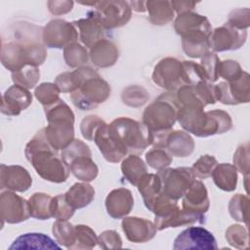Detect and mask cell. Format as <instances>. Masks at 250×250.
Instances as JSON below:
<instances>
[{
	"label": "cell",
	"instance_id": "19",
	"mask_svg": "<svg viewBox=\"0 0 250 250\" xmlns=\"http://www.w3.org/2000/svg\"><path fill=\"white\" fill-rule=\"evenodd\" d=\"M123 175L134 186H138L143 177L146 174V168L143 160L136 155L126 158L121 166Z\"/></svg>",
	"mask_w": 250,
	"mask_h": 250
},
{
	"label": "cell",
	"instance_id": "18",
	"mask_svg": "<svg viewBox=\"0 0 250 250\" xmlns=\"http://www.w3.org/2000/svg\"><path fill=\"white\" fill-rule=\"evenodd\" d=\"M213 179L220 188L227 191L233 190L236 187V170L230 164H220L213 171Z\"/></svg>",
	"mask_w": 250,
	"mask_h": 250
},
{
	"label": "cell",
	"instance_id": "25",
	"mask_svg": "<svg viewBox=\"0 0 250 250\" xmlns=\"http://www.w3.org/2000/svg\"><path fill=\"white\" fill-rule=\"evenodd\" d=\"M247 207L248 198L242 194H236L231 198L229 209L232 218L247 225Z\"/></svg>",
	"mask_w": 250,
	"mask_h": 250
},
{
	"label": "cell",
	"instance_id": "1",
	"mask_svg": "<svg viewBox=\"0 0 250 250\" xmlns=\"http://www.w3.org/2000/svg\"><path fill=\"white\" fill-rule=\"evenodd\" d=\"M56 150L48 143L43 129L28 143L25 154L38 175L48 181L62 183L68 176V167Z\"/></svg>",
	"mask_w": 250,
	"mask_h": 250
},
{
	"label": "cell",
	"instance_id": "4",
	"mask_svg": "<svg viewBox=\"0 0 250 250\" xmlns=\"http://www.w3.org/2000/svg\"><path fill=\"white\" fill-rule=\"evenodd\" d=\"M163 192L173 200L185 195L193 183V172L189 168L167 169L158 173Z\"/></svg>",
	"mask_w": 250,
	"mask_h": 250
},
{
	"label": "cell",
	"instance_id": "30",
	"mask_svg": "<svg viewBox=\"0 0 250 250\" xmlns=\"http://www.w3.org/2000/svg\"><path fill=\"white\" fill-rule=\"evenodd\" d=\"M98 244L103 249L121 248L122 240L115 230H105L98 237Z\"/></svg>",
	"mask_w": 250,
	"mask_h": 250
},
{
	"label": "cell",
	"instance_id": "17",
	"mask_svg": "<svg viewBox=\"0 0 250 250\" xmlns=\"http://www.w3.org/2000/svg\"><path fill=\"white\" fill-rule=\"evenodd\" d=\"M53 200L49 194L34 193L28 200L30 216L40 220L53 217Z\"/></svg>",
	"mask_w": 250,
	"mask_h": 250
},
{
	"label": "cell",
	"instance_id": "9",
	"mask_svg": "<svg viewBox=\"0 0 250 250\" xmlns=\"http://www.w3.org/2000/svg\"><path fill=\"white\" fill-rule=\"evenodd\" d=\"M94 140L104 158L110 162L119 161L127 153L111 137L108 132L107 125L104 123L97 129Z\"/></svg>",
	"mask_w": 250,
	"mask_h": 250
},
{
	"label": "cell",
	"instance_id": "3",
	"mask_svg": "<svg viewBox=\"0 0 250 250\" xmlns=\"http://www.w3.org/2000/svg\"><path fill=\"white\" fill-rule=\"evenodd\" d=\"M80 77L82 78L81 72ZM78 87H80V89L77 90L71 98L74 104L83 109H88L92 106H96L100 103H103L108 97L110 92L106 82L100 79L95 72L84 80L80 79Z\"/></svg>",
	"mask_w": 250,
	"mask_h": 250
},
{
	"label": "cell",
	"instance_id": "13",
	"mask_svg": "<svg viewBox=\"0 0 250 250\" xmlns=\"http://www.w3.org/2000/svg\"><path fill=\"white\" fill-rule=\"evenodd\" d=\"M134 204L131 191L125 188L112 190L106 197L105 206L107 213L115 218L120 219L130 213Z\"/></svg>",
	"mask_w": 250,
	"mask_h": 250
},
{
	"label": "cell",
	"instance_id": "11",
	"mask_svg": "<svg viewBox=\"0 0 250 250\" xmlns=\"http://www.w3.org/2000/svg\"><path fill=\"white\" fill-rule=\"evenodd\" d=\"M184 210L194 214H204L209 207V200L205 186L201 182H193L183 201Z\"/></svg>",
	"mask_w": 250,
	"mask_h": 250
},
{
	"label": "cell",
	"instance_id": "16",
	"mask_svg": "<svg viewBox=\"0 0 250 250\" xmlns=\"http://www.w3.org/2000/svg\"><path fill=\"white\" fill-rule=\"evenodd\" d=\"M232 38H235L236 40L243 43L246 36H242V33H239L238 31H236L235 33H230L229 29H225L224 27H222L215 30L212 38V43H210V45H212L215 51H225L239 48L241 44L233 40Z\"/></svg>",
	"mask_w": 250,
	"mask_h": 250
},
{
	"label": "cell",
	"instance_id": "7",
	"mask_svg": "<svg viewBox=\"0 0 250 250\" xmlns=\"http://www.w3.org/2000/svg\"><path fill=\"white\" fill-rule=\"evenodd\" d=\"M1 213L2 218L10 224L25 221L30 216L28 202L12 192L1 194Z\"/></svg>",
	"mask_w": 250,
	"mask_h": 250
},
{
	"label": "cell",
	"instance_id": "20",
	"mask_svg": "<svg viewBox=\"0 0 250 250\" xmlns=\"http://www.w3.org/2000/svg\"><path fill=\"white\" fill-rule=\"evenodd\" d=\"M70 170L76 178L83 181H92L98 174L96 164L87 155L74 158L70 162Z\"/></svg>",
	"mask_w": 250,
	"mask_h": 250
},
{
	"label": "cell",
	"instance_id": "27",
	"mask_svg": "<svg viewBox=\"0 0 250 250\" xmlns=\"http://www.w3.org/2000/svg\"><path fill=\"white\" fill-rule=\"evenodd\" d=\"M217 161L214 157L209 155L201 156L196 163L193 164L192 172L199 178H207L211 175L213 168L216 166Z\"/></svg>",
	"mask_w": 250,
	"mask_h": 250
},
{
	"label": "cell",
	"instance_id": "6",
	"mask_svg": "<svg viewBox=\"0 0 250 250\" xmlns=\"http://www.w3.org/2000/svg\"><path fill=\"white\" fill-rule=\"evenodd\" d=\"M155 83L163 88L174 89L179 87L184 79V67L175 59H165L155 67L153 73Z\"/></svg>",
	"mask_w": 250,
	"mask_h": 250
},
{
	"label": "cell",
	"instance_id": "24",
	"mask_svg": "<svg viewBox=\"0 0 250 250\" xmlns=\"http://www.w3.org/2000/svg\"><path fill=\"white\" fill-rule=\"evenodd\" d=\"M226 238L228 242L235 248H248V233L246 229L239 225L230 226L226 231Z\"/></svg>",
	"mask_w": 250,
	"mask_h": 250
},
{
	"label": "cell",
	"instance_id": "23",
	"mask_svg": "<svg viewBox=\"0 0 250 250\" xmlns=\"http://www.w3.org/2000/svg\"><path fill=\"white\" fill-rule=\"evenodd\" d=\"M53 233L57 241L67 249H70L73 245L75 238V227L71 224L64 220L57 221L53 225Z\"/></svg>",
	"mask_w": 250,
	"mask_h": 250
},
{
	"label": "cell",
	"instance_id": "29",
	"mask_svg": "<svg viewBox=\"0 0 250 250\" xmlns=\"http://www.w3.org/2000/svg\"><path fill=\"white\" fill-rule=\"evenodd\" d=\"M146 160L152 168L162 169L168 166L172 159L165 151L155 148L146 153Z\"/></svg>",
	"mask_w": 250,
	"mask_h": 250
},
{
	"label": "cell",
	"instance_id": "15",
	"mask_svg": "<svg viewBox=\"0 0 250 250\" xmlns=\"http://www.w3.org/2000/svg\"><path fill=\"white\" fill-rule=\"evenodd\" d=\"M95 191L90 185L79 183L75 184L65 194V200L75 210L88 205L94 198Z\"/></svg>",
	"mask_w": 250,
	"mask_h": 250
},
{
	"label": "cell",
	"instance_id": "14",
	"mask_svg": "<svg viewBox=\"0 0 250 250\" xmlns=\"http://www.w3.org/2000/svg\"><path fill=\"white\" fill-rule=\"evenodd\" d=\"M9 249H61V247L44 233L29 232L20 235Z\"/></svg>",
	"mask_w": 250,
	"mask_h": 250
},
{
	"label": "cell",
	"instance_id": "2",
	"mask_svg": "<svg viewBox=\"0 0 250 250\" xmlns=\"http://www.w3.org/2000/svg\"><path fill=\"white\" fill-rule=\"evenodd\" d=\"M108 132L126 152H142L152 144V136L146 124L129 118H118L107 126Z\"/></svg>",
	"mask_w": 250,
	"mask_h": 250
},
{
	"label": "cell",
	"instance_id": "26",
	"mask_svg": "<svg viewBox=\"0 0 250 250\" xmlns=\"http://www.w3.org/2000/svg\"><path fill=\"white\" fill-rule=\"evenodd\" d=\"M38 78V71L33 65H29L26 69L18 70L16 74H13V79L21 87L32 88Z\"/></svg>",
	"mask_w": 250,
	"mask_h": 250
},
{
	"label": "cell",
	"instance_id": "28",
	"mask_svg": "<svg viewBox=\"0 0 250 250\" xmlns=\"http://www.w3.org/2000/svg\"><path fill=\"white\" fill-rule=\"evenodd\" d=\"M36 97L41 101L43 104H50L52 103H57L59 90L56 85L50 83L41 84L35 91Z\"/></svg>",
	"mask_w": 250,
	"mask_h": 250
},
{
	"label": "cell",
	"instance_id": "10",
	"mask_svg": "<svg viewBox=\"0 0 250 250\" xmlns=\"http://www.w3.org/2000/svg\"><path fill=\"white\" fill-rule=\"evenodd\" d=\"M31 103V95L23 87L14 85L3 96L2 112L9 115H16L24 109Z\"/></svg>",
	"mask_w": 250,
	"mask_h": 250
},
{
	"label": "cell",
	"instance_id": "8",
	"mask_svg": "<svg viewBox=\"0 0 250 250\" xmlns=\"http://www.w3.org/2000/svg\"><path fill=\"white\" fill-rule=\"evenodd\" d=\"M122 229L131 242L144 243L152 239L156 233V227L148 220L130 217L122 221Z\"/></svg>",
	"mask_w": 250,
	"mask_h": 250
},
{
	"label": "cell",
	"instance_id": "21",
	"mask_svg": "<svg viewBox=\"0 0 250 250\" xmlns=\"http://www.w3.org/2000/svg\"><path fill=\"white\" fill-rule=\"evenodd\" d=\"M166 144L173 154L181 157L190 154L193 149L191 138L184 132H175V134L167 137Z\"/></svg>",
	"mask_w": 250,
	"mask_h": 250
},
{
	"label": "cell",
	"instance_id": "12",
	"mask_svg": "<svg viewBox=\"0 0 250 250\" xmlns=\"http://www.w3.org/2000/svg\"><path fill=\"white\" fill-rule=\"evenodd\" d=\"M31 185V178L27 171L21 166H1V186L9 189L24 191Z\"/></svg>",
	"mask_w": 250,
	"mask_h": 250
},
{
	"label": "cell",
	"instance_id": "22",
	"mask_svg": "<svg viewBox=\"0 0 250 250\" xmlns=\"http://www.w3.org/2000/svg\"><path fill=\"white\" fill-rule=\"evenodd\" d=\"M98 244L95 231L88 226H75V238L70 249H92Z\"/></svg>",
	"mask_w": 250,
	"mask_h": 250
},
{
	"label": "cell",
	"instance_id": "5",
	"mask_svg": "<svg viewBox=\"0 0 250 250\" xmlns=\"http://www.w3.org/2000/svg\"><path fill=\"white\" fill-rule=\"evenodd\" d=\"M214 235L204 228L189 227L183 230L174 240L173 249H217Z\"/></svg>",
	"mask_w": 250,
	"mask_h": 250
}]
</instances>
